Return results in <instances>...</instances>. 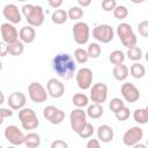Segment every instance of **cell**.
I'll list each match as a JSON object with an SVG mask.
<instances>
[{"label":"cell","instance_id":"42","mask_svg":"<svg viewBox=\"0 0 148 148\" xmlns=\"http://www.w3.org/2000/svg\"><path fill=\"white\" fill-rule=\"evenodd\" d=\"M101 141L98 139H90L88 142H87V148H99L101 147Z\"/></svg>","mask_w":148,"mask_h":148},{"label":"cell","instance_id":"7","mask_svg":"<svg viewBox=\"0 0 148 148\" xmlns=\"http://www.w3.org/2000/svg\"><path fill=\"white\" fill-rule=\"evenodd\" d=\"M114 31L109 24H98L92 29V37L99 43L108 44L113 39Z\"/></svg>","mask_w":148,"mask_h":148},{"label":"cell","instance_id":"44","mask_svg":"<svg viewBox=\"0 0 148 148\" xmlns=\"http://www.w3.org/2000/svg\"><path fill=\"white\" fill-rule=\"evenodd\" d=\"M0 50H1V52H0V57H5V56L8 53L7 44H6L5 42H1V43H0Z\"/></svg>","mask_w":148,"mask_h":148},{"label":"cell","instance_id":"4","mask_svg":"<svg viewBox=\"0 0 148 148\" xmlns=\"http://www.w3.org/2000/svg\"><path fill=\"white\" fill-rule=\"evenodd\" d=\"M18 119L21 121L23 130H27V131L35 130L39 125V120L36 112L30 108H23L18 110Z\"/></svg>","mask_w":148,"mask_h":148},{"label":"cell","instance_id":"16","mask_svg":"<svg viewBox=\"0 0 148 148\" xmlns=\"http://www.w3.org/2000/svg\"><path fill=\"white\" fill-rule=\"evenodd\" d=\"M2 15L8 22H10L13 24H17L22 21V13L17 8V6L14 3L6 5L2 9Z\"/></svg>","mask_w":148,"mask_h":148},{"label":"cell","instance_id":"32","mask_svg":"<svg viewBox=\"0 0 148 148\" xmlns=\"http://www.w3.org/2000/svg\"><path fill=\"white\" fill-rule=\"evenodd\" d=\"M67 14H68V18L73 21H77L83 16V9L81 6H73L68 9Z\"/></svg>","mask_w":148,"mask_h":148},{"label":"cell","instance_id":"1","mask_svg":"<svg viewBox=\"0 0 148 148\" xmlns=\"http://www.w3.org/2000/svg\"><path fill=\"white\" fill-rule=\"evenodd\" d=\"M52 69L59 77L64 80H71L76 72V64L71 54L58 53L52 59Z\"/></svg>","mask_w":148,"mask_h":148},{"label":"cell","instance_id":"47","mask_svg":"<svg viewBox=\"0 0 148 148\" xmlns=\"http://www.w3.org/2000/svg\"><path fill=\"white\" fill-rule=\"evenodd\" d=\"M133 3H142V2H145V1H147V0H131Z\"/></svg>","mask_w":148,"mask_h":148},{"label":"cell","instance_id":"24","mask_svg":"<svg viewBox=\"0 0 148 148\" xmlns=\"http://www.w3.org/2000/svg\"><path fill=\"white\" fill-rule=\"evenodd\" d=\"M130 74L134 79H141L146 74V67L142 64H140V62H134L130 67Z\"/></svg>","mask_w":148,"mask_h":148},{"label":"cell","instance_id":"5","mask_svg":"<svg viewBox=\"0 0 148 148\" xmlns=\"http://www.w3.org/2000/svg\"><path fill=\"white\" fill-rule=\"evenodd\" d=\"M87 111L83 110V108H75L71 111L69 114V124L73 132L79 133L81 128L88 123L87 121Z\"/></svg>","mask_w":148,"mask_h":148},{"label":"cell","instance_id":"9","mask_svg":"<svg viewBox=\"0 0 148 148\" xmlns=\"http://www.w3.org/2000/svg\"><path fill=\"white\" fill-rule=\"evenodd\" d=\"M5 138L7 139V141L14 146H21L24 145L25 141V135L23 134V132L15 125H8L5 128Z\"/></svg>","mask_w":148,"mask_h":148},{"label":"cell","instance_id":"48","mask_svg":"<svg viewBox=\"0 0 148 148\" xmlns=\"http://www.w3.org/2000/svg\"><path fill=\"white\" fill-rule=\"evenodd\" d=\"M3 101H5V96H3V92H1V102L0 103H3Z\"/></svg>","mask_w":148,"mask_h":148},{"label":"cell","instance_id":"20","mask_svg":"<svg viewBox=\"0 0 148 148\" xmlns=\"http://www.w3.org/2000/svg\"><path fill=\"white\" fill-rule=\"evenodd\" d=\"M113 135H114L113 128L109 125H101L97 128V139L101 142H104V143L111 142L113 139Z\"/></svg>","mask_w":148,"mask_h":148},{"label":"cell","instance_id":"26","mask_svg":"<svg viewBox=\"0 0 148 148\" xmlns=\"http://www.w3.org/2000/svg\"><path fill=\"white\" fill-rule=\"evenodd\" d=\"M24 145L28 147V148H35V147H38L40 145V136L39 134L35 133V132H30L25 135V141H24Z\"/></svg>","mask_w":148,"mask_h":148},{"label":"cell","instance_id":"39","mask_svg":"<svg viewBox=\"0 0 148 148\" xmlns=\"http://www.w3.org/2000/svg\"><path fill=\"white\" fill-rule=\"evenodd\" d=\"M138 31L142 37L148 38V21H142L138 24Z\"/></svg>","mask_w":148,"mask_h":148},{"label":"cell","instance_id":"17","mask_svg":"<svg viewBox=\"0 0 148 148\" xmlns=\"http://www.w3.org/2000/svg\"><path fill=\"white\" fill-rule=\"evenodd\" d=\"M46 89H47V92H49V95H50L51 97H53V98H59V97H61V96L64 95V92H65V84H64L60 80H58V79H56V77H52V79H50V80L47 81V83H46Z\"/></svg>","mask_w":148,"mask_h":148},{"label":"cell","instance_id":"45","mask_svg":"<svg viewBox=\"0 0 148 148\" xmlns=\"http://www.w3.org/2000/svg\"><path fill=\"white\" fill-rule=\"evenodd\" d=\"M76 1H77L79 6H81V7H88V6H90V3H91L92 0H76Z\"/></svg>","mask_w":148,"mask_h":148},{"label":"cell","instance_id":"3","mask_svg":"<svg viewBox=\"0 0 148 148\" xmlns=\"http://www.w3.org/2000/svg\"><path fill=\"white\" fill-rule=\"evenodd\" d=\"M117 35L119 37V39L121 40V44L130 49V47H133L136 45V42H138V38H136V35L134 34L132 27L128 24V23H120L118 24L117 27Z\"/></svg>","mask_w":148,"mask_h":148},{"label":"cell","instance_id":"10","mask_svg":"<svg viewBox=\"0 0 148 148\" xmlns=\"http://www.w3.org/2000/svg\"><path fill=\"white\" fill-rule=\"evenodd\" d=\"M143 138V131L139 126H133L128 128L123 135V142L127 147H134Z\"/></svg>","mask_w":148,"mask_h":148},{"label":"cell","instance_id":"18","mask_svg":"<svg viewBox=\"0 0 148 148\" xmlns=\"http://www.w3.org/2000/svg\"><path fill=\"white\" fill-rule=\"evenodd\" d=\"M27 103V97L23 92L21 91H14L8 96L7 99V104L10 109L13 110H21L24 108Z\"/></svg>","mask_w":148,"mask_h":148},{"label":"cell","instance_id":"36","mask_svg":"<svg viewBox=\"0 0 148 148\" xmlns=\"http://www.w3.org/2000/svg\"><path fill=\"white\" fill-rule=\"evenodd\" d=\"M94 132H95L94 126H92L90 123H87V124L81 128V131H80L77 134H79V136L82 138V139H88V138H90V136L94 134Z\"/></svg>","mask_w":148,"mask_h":148},{"label":"cell","instance_id":"6","mask_svg":"<svg viewBox=\"0 0 148 148\" xmlns=\"http://www.w3.org/2000/svg\"><path fill=\"white\" fill-rule=\"evenodd\" d=\"M72 32H73V37L76 44L84 45L88 43L89 37H90V29L86 22H80V21L76 22L72 27Z\"/></svg>","mask_w":148,"mask_h":148},{"label":"cell","instance_id":"46","mask_svg":"<svg viewBox=\"0 0 148 148\" xmlns=\"http://www.w3.org/2000/svg\"><path fill=\"white\" fill-rule=\"evenodd\" d=\"M134 147H135V148H146V147H147V145H142V143L138 142V143H136Z\"/></svg>","mask_w":148,"mask_h":148},{"label":"cell","instance_id":"12","mask_svg":"<svg viewBox=\"0 0 148 148\" xmlns=\"http://www.w3.org/2000/svg\"><path fill=\"white\" fill-rule=\"evenodd\" d=\"M108 98V86L103 82H97L90 87V99L94 103L103 104Z\"/></svg>","mask_w":148,"mask_h":148},{"label":"cell","instance_id":"23","mask_svg":"<svg viewBox=\"0 0 148 148\" xmlns=\"http://www.w3.org/2000/svg\"><path fill=\"white\" fill-rule=\"evenodd\" d=\"M103 112H104L103 106L99 103H92L87 109V114L91 119H98V118H101L103 116Z\"/></svg>","mask_w":148,"mask_h":148},{"label":"cell","instance_id":"29","mask_svg":"<svg viewBox=\"0 0 148 148\" xmlns=\"http://www.w3.org/2000/svg\"><path fill=\"white\" fill-rule=\"evenodd\" d=\"M125 58H126L125 53H124L123 51H120V50H114V51H112V52L110 53V56H109V60H110V62L113 64V65L123 64L124 60H125Z\"/></svg>","mask_w":148,"mask_h":148},{"label":"cell","instance_id":"40","mask_svg":"<svg viewBox=\"0 0 148 148\" xmlns=\"http://www.w3.org/2000/svg\"><path fill=\"white\" fill-rule=\"evenodd\" d=\"M13 109H5V108H1L0 109V124L1 123H3V120H5V118H7V117H12L13 116V111H12Z\"/></svg>","mask_w":148,"mask_h":148},{"label":"cell","instance_id":"21","mask_svg":"<svg viewBox=\"0 0 148 148\" xmlns=\"http://www.w3.org/2000/svg\"><path fill=\"white\" fill-rule=\"evenodd\" d=\"M128 73H130V69L124 64L114 65V67L112 69V75L118 81H125L127 79V76H128Z\"/></svg>","mask_w":148,"mask_h":148},{"label":"cell","instance_id":"14","mask_svg":"<svg viewBox=\"0 0 148 148\" xmlns=\"http://www.w3.org/2000/svg\"><path fill=\"white\" fill-rule=\"evenodd\" d=\"M120 94L123 98L128 103H135L140 98L139 89L133 83H130V82L123 83V86L120 87Z\"/></svg>","mask_w":148,"mask_h":148},{"label":"cell","instance_id":"37","mask_svg":"<svg viewBox=\"0 0 148 148\" xmlns=\"http://www.w3.org/2000/svg\"><path fill=\"white\" fill-rule=\"evenodd\" d=\"M114 116H116L117 120H119V121H125V120H127L128 117H130V109L126 108V106H124L121 110H119L118 112H116Z\"/></svg>","mask_w":148,"mask_h":148},{"label":"cell","instance_id":"13","mask_svg":"<svg viewBox=\"0 0 148 148\" xmlns=\"http://www.w3.org/2000/svg\"><path fill=\"white\" fill-rule=\"evenodd\" d=\"M43 116L53 125H59L65 119V112L53 105H47L43 110Z\"/></svg>","mask_w":148,"mask_h":148},{"label":"cell","instance_id":"38","mask_svg":"<svg viewBox=\"0 0 148 148\" xmlns=\"http://www.w3.org/2000/svg\"><path fill=\"white\" fill-rule=\"evenodd\" d=\"M117 7L116 0H102V9L104 12H113Z\"/></svg>","mask_w":148,"mask_h":148},{"label":"cell","instance_id":"35","mask_svg":"<svg viewBox=\"0 0 148 148\" xmlns=\"http://www.w3.org/2000/svg\"><path fill=\"white\" fill-rule=\"evenodd\" d=\"M113 16L117 18V20H124L128 16V9L126 6H117L114 9H113Z\"/></svg>","mask_w":148,"mask_h":148},{"label":"cell","instance_id":"49","mask_svg":"<svg viewBox=\"0 0 148 148\" xmlns=\"http://www.w3.org/2000/svg\"><path fill=\"white\" fill-rule=\"evenodd\" d=\"M145 59H146V61L148 62V51H147V53L145 54Z\"/></svg>","mask_w":148,"mask_h":148},{"label":"cell","instance_id":"22","mask_svg":"<svg viewBox=\"0 0 148 148\" xmlns=\"http://www.w3.org/2000/svg\"><path fill=\"white\" fill-rule=\"evenodd\" d=\"M7 49H8V53L10 56L17 57V56H21L23 53V51H24V43L22 40L17 39L14 43L7 44Z\"/></svg>","mask_w":148,"mask_h":148},{"label":"cell","instance_id":"2","mask_svg":"<svg viewBox=\"0 0 148 148\" xmlns=\"http://www.w3.org/2000/svg\"><path fill=\"white\" fill-rule=\"evenodd\" d=\"M22 15L25 17L27 22L29 25L32 27H40L44 23L45 15L42 6L39 5H31V3H25L21 8Z\"/></svg>","mask_w":148,"mask_h":148},{"label":"cell","instance_id":"25","mask_svg":"<svg viewBox=\"0 0 148 148\" xmlns=\"http://www.w3.org/2000/svg\"><path fill=\"white\" fill-rule=\"evenodd\" d=\"M51 20H52V22L54 24H62L68 20V14L64 9H56L52 13Z\"/></svg>","mask_w":148,"mask_h":148},{"label":"cell","instance_id":"34","mask_svg":"<svg viewBox=\"0 0 148 148\" xmlns=\"http://www.w3.org/2000/svg\"><path fill=\"white\" fill-rule=\"evenodd\" d=\"M124 106H125V103H124V101H123L121 98H119V97L112 98V99L110 101V103H109V108H110V110H111L113 113L118 112V111L121 110Z\"/></svg>","mask_w":148,"mask_h":148},{"label":"cell","instance_id":"8","mask_svg":"<svg viewBox=\"0 0 148 148\" xmlns=\"http://www.w3.org/2000/svg\"><path fill=\"white\" fill-rule=\"evenodd\" d=\"M28 94L30 99L35 103H43L47 99L49 96L47 89H45L39 82H31L28 87Z\"/></svg>","mask_w":148,"mask_h":148},{"label":"cell","instance_id":"50","mask_svg":"<svg viewBox=\"0 0 148 148\" xmlns=\"http://www.w3.org/2000/svg\"><path fill=\"white\" fill-rule=\"evenodd\" d=\"M17 1H21V2H24V1H27V0H17Z\"/></svg>","mask_w":148,"mask_h":148},{"label":"cell","instance_id":"30","mask_svg":"<svg viewBox=\"0 0 148 148\" xmlns=\"http://www.w3.org/2000/svg\"><path fill=\"white\" fill-rule=\"evenodd\" d=\"M126 56L130 60L132 61H139L141 58H142V50L139 47V46H133V47H130L127 49V52H126Z\"/></svg>","mask_w":148,"mask_h":148},{"label":"cell","instance_id":"43","mask_svg":"<svg viewBox=\"0 0 148 148\" xmlns=\"http://www.w3.org/2000/svg\"><path fill=\"white\" fill-rule=\"evenodd\" d=\"M47 2H49V6H50L51 8L58 9V8H59V7L62 5L64 0H47Z\"/></svg>","mask_w":148,"mask_h":148},{"label":"cell","instance_id":"51","mask_svg":"<svg viewBox=\"0 0 148 148\" xmlns=\"http://www.w3.org/2000/svg\"><path fill=\"white\" fill-rule=\"evenodd\" d=\"M146 145H147V147H148V139H147V143H146Z\"/></svg>","mask_w":148,"mask_h":148},{"label":"cell","instance_id":"27","mask_svg":"<svg viewBox=\"0 0 148 148\" xmlns=\"http://www.w3.org/2000/svg\"><path fill=\"white\" fill-rule=\"evenodd\" d=\"M72 103L76 108H84L89 103V98L84 92H77L72 97Z\"/></svg>","mask_w":148,"mask_h":148},{"label":"cell","instance_id":"15","mask_svg":"<svg viewBox=\"0 0 148 148\" xmlns=\"http://www.w3.org/2000/svg\"><path fill=\"white\" fill-rule=\"evenodd\" d=\"M0 30H1L2 42H5L6 44L14 43V42H16L18 39V32H17V30L14 27L13 23H10V22L2 23Z\"/></svg>","mask_w":148,"mask_h":148},{"label":"cell","instance_id":"41","mask_svg":"<svg viewBox=\"0 0 148 148\" xmlns=\"http://www.w3.org/2000/svg\"><path fill=\"white\" fill-rule=\"evenodd\" d=\"M67 147H68L67 142H65L64 140H60V139H58L51 143V148H67Z\"/></svg>","mask_w":148,"mask_h":148},{"label":"cell","instance_id":"28","mask_svg":"<svg viewBox=\"0 0 148 148\" xmlns=\"http://www.w3.org/2000/svg\"><path fill=\"white\" fill-rule=\"evenodd\" d=\"M133 119L138 124H147L148 123V111L147 109H136L133 112Z\"/></svg>","mask_w":148,"mask_h":148},{"label":"cell","instance_id":"19","mask_svg":"<svg viewBox=\"0 0 148 148\" xmlns=\"http://www.w3.org/2000/svg\"><path fill=\"white\" fill-rule=\"evenodd\" d=\"M18 38L20 40H22L23 43L25 44H30L35 40L36 38V30H35V27L32 25H25V27H22L21 30L18 31Z\"/></svg>","mask_w":148,"mask_h":148},{"label":"cell","instance_id":"11","mask_svg":"<svg viewBox=\"0 0 148 148\" xmlns=\"http://www.w3.org/2000/svg\"><path fill=\"white\" fill-rule=\"evenodd\" d=\"M75 80L77 83V87L82 90L90 89L92 84V72L88 67H82L76 72Z\"/></svg>","mask_w":148,"mask_h":148},{"label":"cell","instance_id":"31","mask_svg":"<svg viewBox=\"0 0 148 148\" xmlns=\"http://www.w3.org/2000/svg\"><path fill=\"white\" fill-rule=\"evenodd\" d=\"M74 59L77 64H86L89 59V56H88V52L82 49V47H77L75 51H74Z\"/></svg>","mask_w":148,"mask_h":148},{"label":"cell","instance_id":"33","mask_svg":"<svg viewBox=\"0 0 148 148\" xmlns=\"http://www.w3.org/2000/svg\"><path fill=\"white\" fill-rule=\"evenodd\" d=\"M87 52H88V56L89 58H92V59H96L101 56V52H102V47L99 46L98 43H90L88 49H87Z\"/></svg>","mask_w":148,"mask_h":148}]
</instances>
